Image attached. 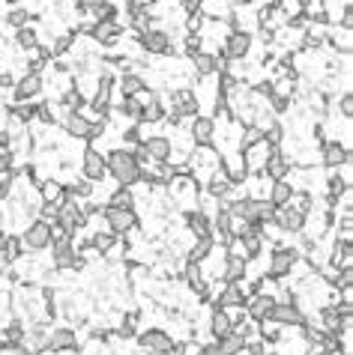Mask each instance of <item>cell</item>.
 <instances>
[{
  "mask_svg": "<svg viewBox=\"0 0 353 355\" xmlns=\"http://www.w3.org/2000/svg\"><path fill=\"white\" fill-rule=\"evenodd\" d=\"M63 129H66L69 138H81V141H87L90 138V120L81 111H69V114H63Z\"/></svg>",
  "mask_w": 353,
  "mask_h": 355,
  "instance_id": "603a6c76",
  "label": "cell"
},
{
  "mask_svg": "<svg viewBox=\"0 0 353 355\" xmlns=\"http://www.w3.org/2000/svg\"><path fill=\"white\" fill-rule=\"evenodd\" d=\"M171 105H174V116H195L198 108H201L195 90H174L171 93Z\"/></svg>",
  "mask_w": 353,
  "mask_h": 355,
  "instance_id": "ffe728a7",
  "label": "cell"
},
{
  "mask_svg": "<svg viewBox=\"0 0 353 355\" xmlns=\"http://www.w3.org/2000/svg\"><path fill=\"white\" fill-rule=\"evenodd\" d=\"M321 320H323V332H338L341 323H345L336 307H323V311H321Z\"/></svg>",
  "mask_w": 353,
  "mask_h": 355,
  "instance_id": "b9f144b4",
  "label": "cell"
},
{
  "mask_svg": "<svg viewBox=\"0 0 353 355\" xmlns=\"http://www.w3.org/2000/svg\"><path fill=\"white\" fill-rule=\"evenodd\" d=\"M216 120L213 116H195L192 125H189V134H192V141L198 143V147H210L213 138H216Z\"/></svg>",
  "mask_w": 353,
  "mask_h": 355,
  "instance_id": "ac0fdd59",
  "label": "cell"
},
{
  "mask_svg": "<svg viewBox=\"0 0 353 355\" xmlns=\"http://www.w3.org/2000/svg\"><path fill=\"white\" fill-rule=\"evenodd\" d=\"M60 105H63V114H69V111H81V108L87 105V99H84L81 90H66L63 99H60Z\"/></svg>",
  "mask_w": 353,
  "mask_h": 355,
  "instance_id": "f35d334b",
  "label": "cell"
},
{
  "mask_svg": "<svg viewBox=\"0 0 353 355\" xmlns=\"http://www.w3.org/2000/svg\"><path fill=\"white\" fill-rule=\"evenodd\" d=\"M15 102H30V99H36L42 93V87H45V81L42 75H36V72H24V78H18L15 81Z\"/></svg>",
  "mask_w": 353,
  "mask_h": 355,
  "instance_id": "5bb4252c",
  "label": "cell"
},
{
  "mask_svg": "<svg viewBox=\"0 0 353 355\" xmlns=\"http://www.w3.org/2000/svg\"><path fill=\"white\" fill-rule=\"evenodd\" d=\"M276 307V296L269 293H251V298H246V316L251 320H269V314H273Z\"/></svg>",
  "mask_w": 353,
  "mask_h": 355,
  "instance_id": "e0dca14e",
  "label": "cell"
},
{
  "mask_svg": "<svg viewBox=\"0 0 353 355\" xmlns=\"http://www.w3.org/2000/svg\"><path fill=\"white\" fill-rule=\"evenodd\" d=\"M120 116L123 120H132V123H141V111H144V102L138 96H123V102H120Z\"/></svg>",
  "mask_w": 353,
  "mask_h": 355,
  "instance_id": "d6a6232c",
  "label": "cell"
},
{
  "mask_svg": "<svg viewBox=\"0 0 353 355\" xmlns=\"http://www.w3.org/2000/svg\"><path fill=\"white\" fill-rule=\"evenodd\" d=\"M165 116H168V111H165V102H162L159 96H153V99H147V102H144V111H141V123H144V125L162 123Z\"/></svg>",
  "mask_w": 353,
  "mask_h": 355,
  "instance_id": "83f0119b",
  "label": "cell"
},
{
  "mask_svg": "<svg viewBox=\"0 0 353 355\" xmlns=\"http://www.w3.org/2000/svg\"><path fill=\"white\" fill-rule=\"evenodd\" d=\"M231 332H233V323H231L228 311H225V307H216L213 316H210V334L219 341V338H225V334H231Z\"/></svg>",
  "mask_w": 353,
  "mask_h": 355,
  "instance_id": "f1b7e54d",
  "label": "cell"
},
{
  "mask_svg": "<svg viewBox=\"0 0 353 355\" xmlns=\"http://www.w3.org/2000/svg\"><path fill=\"white\" fill-rule=\"evenodd\" d=\"M21 245L27 251H45L51 245V224L42 221V218L30 221L24 227V233H21Z\"/></svg>",
  "mask_w": 353,
  "mask_h": 355,
  "instance_id": "277c9868",
  "label": "cell"
},
{
  "mask_svg": "<svg viewBox=\"0 0 353 355\" xmlns=\"http://www.w3.org/2000/svg\"><path fill=\"white\" fill-rule=\"evenodd\" d=\"M225 60H249L251 54V33L249 30H231L225 39V48L219 51Z\"/></svg>",
  "mask_w": 353,
  "mask_h": 355,
  "instance_id": "52a82bcc",
  "label": "cell"
},
{
  "mask_svg": "<svg viewBox=\"0 0 353 355\" xmlns=\"http://www.w3.org/2000/svg\"><path fill=\"white\" fill-rule=\"evenodd\" d=\"M186 227L189 233L195 236H213V218H207L201 209H192V212H186Z\"/></svg>",
  "mask_w": 353,
  "mask_h": 355,
  "instance_id": "484cf974",
  "label": "cell"
},
{
  "mask_svg": "<svg viewBox=\"0 0 353 355\" xmlns=\"http://www.w3.org/2000/svg\"><path fill=\"white\" fill-rule=\"evenodd\" d=\"M269 224H276L282 233H303L305 224H309V215H303L300 209H294L291 203H285V206L276 209V215H273V221H269Z\"/></svg>",
  "mask_w": 353,
  "mask_h": 355,
  "instance_id": "8992f818",
  "label": "cell"
},
{
  "mask_svg": "<svg viewBox=\"0 0 353 355\" xmlns=\"http://www.w3.org/2000/svg\"><path fill=\"white\" fill-rule=\"evenodd\" d=\"M216 248V242H213V236H198V239L192 242V248H189V260H195V263H204V257Z\"/></svg>",
  "mask_w": 353,
  "mask_h": 355,
  "instance_id": "d590c367",
  "label": "cell"
},
{
  "mask_svg": "<svg viewBox=\"0 0 353 355\" xmlns=\"http://www.w3.org/2000/svg\"><path fill=\"white\" fill-rule=\"evenodd\" d=\"M51 263H54V269H81L84 266V257L78 254L75 248V242L69 239L63 230H51Z\"/></svg>",
  "mask_w": 353,
  "mask_h": 355,
  "instance_id": "7a4b0ae2",
  "label": "cell"
},
{
  "mask_svg": "<svg viewBox=\"0 0 353 355\" xmlns=\"http://www.w3.org/2000/svg\"><path fill=\"white\" fill-rule=\"evenodd\" d=\"M321 159H323V168L327 170H336L345 165V161H350V147H345V143H338V141H323Z\"/></svg>",
  "mask_w": 353,
  "mask_h": 355,
  "instance_id": "2e32d148",
  "label": "cell"
},
{
  "mask_svg": "<svg viewBox=\"0 0 353 355\" xmlns=\"http://www.w3.org/2000/svg\"><path fill=\"white\" fill-rule=\"evenodd\" d=\"M309 355H327V352H323V347H321V343H314V347L309 349Z\"/></svg>",
  "mask_w": 353,
  "mask_h": 355,
  "instance_id": "db71d44e",
  "label": "cell"
},
{
  "mask_svg": "<svg viewBox=\"0 0 353 355\" xmlns=\"http://www.w3.org/2000/svg\"><path fill=\"white\" fill-rule=\"evenodd\" d=\"M240 245H242V254H246V260L251 257H260V251H264V230H258V227H246V233L237 236Z\"/></svg>",
  "mask_w": 353,
  "mask_h": 355,
  "instance_id": "cb8c5ba5",
  "label": "cell"
},
{
  "mask_svg": "<svg viewBox=\"0 0 353 355\" xmlns=\"http://www.w3.org/2000/svg\"><path fill=\"white\" fill-rule=\"evenodd\" d=\"M48 349L57 355V352H75L78 349V334L75 329H54L48 334Z\"/></svg>",
  "mask_w": 353,
  "mask_h": 355,
  "instance_id": "44dd1931",
  "label": "cell"
},
{
  "mask_svg": "<svg viewBox=\"0 0 353 355\" xmlns=\"http://www.w3.org/2000/svg\"><path fill=\"white\" fill-rule=\"evenodd\" d=\"M222 170H225V176H228L233 185H242V182L249 179V168H246V159H242V152H233V156H222Z\"/></svg>",
  "mask_w": 353,
  "mask_h": 355,
  "instance_id": "d6986e66",
  "label": "cell"
},
{
  "mask_svg": "<svg viewBox=\"0 0 353 355\" xmlns=\"http://www.w3.org/2000/svg\"><path fill=\"white\" fill-rule=\"evenodd\" d=\"M246 290H242V281H233V284H225L219 293H216V307H233V305H246Z\"/></svg>",
  "mask_w": 353,
  "mask_h": 355,
  "instance_id": "7402d4cb",
  "label": "cell"
},
{
  "mask_svg": "<svg viewBox=\"0 0 353 355\" xmlns=\"http://www.w3.org/2000/svg\"><path fill=\"white\" fill-rule=\"evenodd\" d=\"M269 102V108H273V114H287L291 111V96H278V93H273L267 99Z\"/></svg>",
  "mask_w": 353,
  "mask_h": 355,
  "instance_id": "bcb514c9",
  "label": "cell"
},
{
  "mask_svg": "<svg viewBox=\"0 0 353 355\" xmlns=\"http://www.w3.org/2000/svg\"><path fill=\"white\" fill-rule=\"evenodd\" d=\"M296 263H300V251H296V248H287V245H278V248L269 254V266H267L269 281L287 278V275L294 272Z\"/></svg>",
  "mask_w": 353,
  "mask_h": 355,
  "instance_id": "3957f363",
  "label": "cell"
},
{
  "mask_svg": "<svg viewBox=\"0 0 353 355\" xmlns=\"http://www.w3.org/2000/svg\"><path fill=\"white\" fill-rule=\"evenodd\" d=\"M108 206H117V209H135V194L129 188H123V185H117L111 191V197H108Z\"/></svg>",
  "mask_w": 353,
  "mask_h": 355,
  "instance_id": "8d00e7d4",
  "label": "cell"
},
{
  "mask_svg": "<svg viewBox=\"0 0 353 355\" xmlns=\"http://www.w3.org/2000/svg\"><path fill=\"white\" fill-rule=\"evenodd\" d=\"M222 66H225V57H222V54L198 51L195 57H192V69H195L198 78H213V75H219Z\"/></svg>",
  "mask_w": 353,
  "mask_h": 355,
  "instance_id": "4fadbf2b",
  "label": "cell"
},
{
  "mask_svg": "<svg viewBox=\"0 0 353 355\" xmlns=\"http://www.w3.org/2000/svg\"><path fill=\"white\" fill-rule=\"evenodd\" d=\"M15 45L21 48L24 54H30V51H36L39 48V36H36V30L30 24L27 27H21V30H15Z\"/></svg>",
  "mask_w": 353,
  "mask_h": 355,
  "instance_id": "e575fe53",
  "label": "cell"
},
{
  "mask_svg": "<svg viewBox=\"0 0 353 355\" xmlns=\"http://www.w3.org/2000/svg\"><path fill=\"white\" fill-rule=\"evenodd\" d=\"M201 45H204L201 33H189V36H186V42H183V48H186V54H189V57H195V54L201 51Z\"/></svg>",
  "mask_w": 353,
  "mask_h": 355,
  "instance_id": "c3c4849f",
  "label": "cell"
},
{
  "mask_svg": "<svg viewBox=\"0 0 353 355\" xmlns=\"http://www.w3.org/2000/svg\"><path fill=\"white\" fill-rule=\"evenodd\" d=\"M264 141V129H260V125H246V132H242V138H240V152L242 150H249V147H255V143H260Z\"/></svg>",
  "mask_w": 353,
  "mask_h": 355,
  "instance_id": "60d3db41",
  "label": "cell"
},
{
  "mask_svg": "<svg viewBox=\"0 0 353 355\" xmlns=\"http://www.w3.org/2000/svg\"><path fill=\"white\" fill-rule=\"evenodd\" d=\"M198 3H204V0H198Z\"/></svg>",
  "mask_w": 353,
  "mask_h": 355,
  "instance_id": "9f6ffc18",
  "label": "cell"
},
{
  "mask_svg": "<svg viewBox=\"0 0 353 355\" xmlns=\"http://www.w3.org/2000/svg\"><path fill=\"white\" fill-rule=\"evenodd\" d=\"M291 194H294V185H291V182H287V179H278V182H273V185H269L267 200L278 209V206H285L287 200H291Z\"/></svg>",
  "mask_w": 353,
  "mask_h": 355,
  "instance_id": "4dcf8cb0",
  "label": "cell"
},
{
  "mask_svg": "<svg viewBox=\"0 0 353 355\" xmlns=\"http://www.w3.org/2000/svg\"><path fill=\"white\" fill-rule=\"evenodd\" d=\"M102 218H105L108 230L117 233V236H123V233H129V230H135V227H138V215H135V209L105 206V209H102Z\"/></svg>",
  "mask_w": 353,
  "mask_h": 355,
  "instance_id": "5b68a950",
  "label": "cell"
},
{
  "mask_svg": "<svg viewBox=\"0 0 353 355\" xmlns=\"http://www.w3.org/2000/svg\"><path fill=\"white\" fill-rule=\"evenodd\" d=\"M21 251H24V245H21V236H6L3 245H0V254L9 260V263H15L18 257H21Z\"/></svg>",
  "mask_w": 353,
  "mask_h": 355,
  "instance_id": "ab89813d",
  "label": "cell"
},
{
  "mask_svg": "<svg viewBox=\"0 0 353 355\" xmlns=\"http://www.w3.org/2000/svg\"><path fill=\"white\" fill-rule=\"evenodd\" d=\"M141 143H144V150H147V156L153 161H168L171 152H174V143H171L168 138H162V134H153V138L141 141Z\"/></svg>",
  "mask_w": 353,
  "mask_h": 355,
  "instance_id": "d4e9b609",
  "label": "cell"
},
{
  "mask_svg": "<svg viewBox=\"0 0 353 355\" xmlns=\"http://www.w3.org/2000/svg\"><path fill=\"white\" fill-rule=\"evenodd\" d=\"M138 45L144 54H174L177 48H171V36L165 30H156V27H150L147 33L138 36Z\"/></svg>",
  "mask_w": 353,
  "mask_h": 355,
  "instance_id": "8fae6325",
  "label": "cell"
},
{
  "mask_svg": "<svg viewBox=\"0 0 353 355\" xmlns=\"http://www.w3.org/2000/svg\"><path fill=\"white\" fill-rule=\"evenodd\" d=\"M30 9H24V6H9L6 9V15H3V24L6 27H12V30H21V27L30 24Z\"/></svg>",
  "mask_w": 353,
  "mask_h": 355,
  "instance_id": "1f68e13d",
  "label": "cell"
},
{
  "mask_svg": "<svg viewBox=\"0 0 353 355\" xmlns=\"http://www.w3.org/2000/svg\"><path fill=\"white\" fill-rule=\"evenodd\" d=\"M246 266H249L246 257H231V254H228V260H225V272H222V281H225V284L246 281Z\"/></svg>",
  "mask_w": 353,
  "mask_h": 355,
  "instance_id": "4316f807",
  "label": "cell"
},
{
  "mask_svg": "<svg viewBox=\"0 0 353 355\" xmlns=\"http://www.w3.org/2000/svg\"><path fill=\"white\" fill-rule=\"evenodd\" d=\"M338 108H341V116H345V120H350V116H353V96H350V93L341 96Z\"/></svg>",
  "mask_w": 353,
  "mask_h": 355,
  "instance_id": "f907efd6",
  "label": "cell"
},
{
  "mask_svg": "<svg viewBox=\"0 0 353 355\" xmlns=\"http://www.w3.org/2000/svg\"><path fill=\"white\" fill-rule=\"evenodd\" d=\"M138 347L147 355H165L174 347V338L162 329H147V332H138Z\"/></svg>",
  "mask_w": 353,
  "mask_h": 355,
  "instance_id": "9c48e42d",
  "label": "cell"
},
{
  "mask_svg": "<svg viewBox=\"0 0 353 355\" xmlns=\"http://www.w3.org/2000/svg\"><path fill=\"white\" fill-rule=\"evenodd\" d=\"M66 191L75 200H87V197H93V182H90V179H78V182H72Z\"/></svg>",
  "mask_w": 353,
  "mask_h": 355,
  "instance_id": "7bdbcfd3",
  "label": "cell"
},
{
  "mask_svg": "<svg viewBox=\"0 0 353 355\" xmlns=\"http://www.w3.org/2000/svg\"><path fill=\"white\" fill-rule=\"evenodd\" d=\"M81 174H84V179H90V182H102L108 176L105 156L96 147H87L84 150V156H81Z\"/></svg>",
  "mask_w": 353,
  "mask_h": 355,
  "instance_id": "30bf717a",
  "label": "cell"
},
{
  "mask_svg": "<svg viewBox=\"0 0 353 355\" xmlns=\"http://www.w3.org/2000/svg\"><path fill=\"white\" fill-rule=\"evenodd\" d=\"M36 120H39L42 125H54V123H57V120H54V108H51V102L36 105Z\"/></svg>",
  "mask_w": 353,
  "mask_h": 355,
  "instance_id": "7dc6e473",
  "label": "cell"
},
{
  "mask_svg": "<svg viewBox=\"0 0 353 355\" xmlns=\"http://www.w3.org/2000/svg\"><path fill=\"white\" fill-rule=\"evenodd\" d=\"M105 168H108V176L123 188H132L141 182V165L135 161L129 150H111L105 156Z\"/></svg>",
  "mask_w": 353,
  "mask_h": 355,
  "instance_id": "6da1fadb",
  "label": "cell"
},
{
  "mask_svg": "<svg viewBox=\"0 0 353 355\" xmlns=\"http://www.w3.org/2000/svg\"><path fill=\"white\" fill-rule=\"evenodd\" d=\"M117 87H120L123 96H138L141 90H147V81H144L138 72H123V78L117 81Z\"/></svg>",
  "mask_w": 353,
  "mask_h": 355,
  "instance_id": "f546056e",
  "label": "cell"
},
{
  "mask_svg": "<svg viewBox=\"0 0 353 355\" xmlns=\"http://www.w3.org/2000/svg\"><path fill=\"white\" fill-rule=\"evenodd\" d=\"M216 347H219V352H222V355H237L242 347H246V341H242V334H240L237 329H233L231 334H225V338L216 341Z\"/></svg>",
  "mask_w": 353,
  "mask_h": 355,
  "instance_id": "836d02e7",
  "label": "cell"
},
{
  "mask_svg": "<svg viewBox=\"0 0 353 355\" xmlns=\"http://www.w3.org/2000/svg\"><path fill=\"white\" fill-rule=\"evenodd\" d=\"M9 150V132L0 129V152H6Z\"/></svg>",
  "mask_w": 353,
  "mask_h": 355,
  "instance_id": "f5cc1de1",
  "label": "cell"
},
{
  "mask_svg": "<svg viewBox=\"0 0 353 355\" xmlns=\"http://www.w3.org/2000/svg\"><path fill=\"white\" fill-rule=\"evenodd\" d=\"M269 320L278 323V325H294V329L309 325V316L303 314L300 305L296 302H278V298H276V307H273V314H269Z\"/></svg>",
  "mask_w": 353,
  "mask_h": 355,
  "instance_id": "ba28073f",
  "label": "cell"
},
{
  "mask_svg": "<svg viewBox=\"0 0 353 355\" xmlns=\"http://www.w3.org/2000/svg\"><path fill=\"white\" fill-rule=\"evenodd\" d=\"M123 141H126V143H135V147H138V143L144 141V138H141V125L135 123L132 129H126V132H123Z\"/></svg>",
  "mask_w": 353,
  "mask_h": 355,
  "instance_id": "681fc988",
  "label": "cell"
},
{
  "mask_svg": "<svg viewBox=\"0 0 353 355\" xmlns=\"http://www.w3.org/2000/svg\"><path fill=\"white\" fill-rule=\"evenodd\" d=\"M72 3H75V9L78 12H84V15H96L99 9H102L108 0H72Z\"/></svg>",
  "mask_w": 353,
  "mask_h": 355,
  "instance_id": "f6af8a7d",
  "label": "cell"
},
{
  "mask_svg": "<svg viewBox=\"0 0 353 355\" xmlns=\"http://www.w3.org/2000/svg\"><path fill=\"white\" fill-rule=\"evenodd\" d=\"M291 159L285 156L282 150H269V156H267V161H264V176H269L273 182H278V179H287L291 176Z\"/></svg>",
  "mask_w": 353,
  "mask_h": 355,
  "instance_id": "9a60e30c",
  "label": "cell"
},
{
  "mask_svg": "<svg viewBox=\"0 0 353 355\" xmlns=\"http://www.w3.org/2000/svg\"><path fill=\"white\" fill-rule=\"evenodd\" d=\"M90 36H93V42L105 45V48H114V45L120 42V36H123L120 18H117V21H93V30H90Z\"/></svg>",
  "mask_w": 353,
  "mask_h": 355,
  "instance_id": "7c38bea8",
  "label": "cell"
},
{
  "mask_svg": "<svg viewBox=\"0 0 353 355\" xmlns=\"http://www.w3.org/2000/svg\"><path fill=\"white\" fill-rule=\"evenodd\" d=\"M21 0H0V6H18Z\"/></svg>",
  "mask_w": 353,
  "mask_h": 355,
  "instance_id": "11a10c76",
  "label": "cell"
},
{
  "mask_svg": "<svg viewBox=\"0 0 353 355\" xmlns=\"http://www.w3.org/2000/svg\"><path fill=\"white\" fill-rule=\"evenodd\" d=\"M183 278H186V284H189V287H195L198 281H204V278H201V263L186 260V266H183Z\"/></svg>",
  "mask_w": 353,
  "mask_h": 355,
  "instance_id": "ee69618b",
  "label": "cell"
},
{
  "mask_svg": "<svg viewBox=\"0 0 353 355\" xmlns=\"http://www.w3.org/2000/svg\"><path fill=\"white\" fill-rule=\"evenodd\" d=\"M39 197L45 200V203H60L63 185L57 179H45V182H39Z\"/></svg>",
  "mask_w": 353,
  "mask_h": 355,
  "instance_id": "74e56055",
  "label": "cell"
},
{
  "mask_svg": "<svg viewBox=\"0 0 353 355\" xmlns=\"http://www.w3.org/2000/svg\"><path fill=\"white\" fill-rule=\"evenodd\" d=\"M12 84H15L12 75H9L6 69H0V90H3V87H12Z\"/></svg>",
  "mask_w": 353,
  "mask_h": 355,
  "instance_id": "816d5d0a",
  "label": "cell"
}]
</instances>
